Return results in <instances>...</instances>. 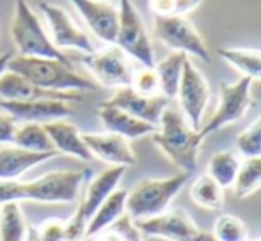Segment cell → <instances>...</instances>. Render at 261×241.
Listing matches in <instances>:
<instances>
[{
	"instance_id": "obj_16",
	"label": "cell",
	"mask_w": 261,
	"mask_h": 241,
	"mask_svg": "<svg viewBox=\"0 0 261 241\" xmlns=\"http://www.w3.org/2000/svg\"><path fill=\"white\" fill-rule=\"evenodd\" d=\"M103 103L121 108L126 114L134 115V117L141 120H146L149 124H155V126H158L162 112L169 107V100L162 96V94L160 96H142V94L135 93L132 87L116 89L112 96Z\"/></svg>"
},
{
	"instance_id": "obj_40",
	"label": "cell",
	"mask_w": 261,
	"mask_h": 241,
	"mask_svg": "<svg viewBox=\"0 0 261 241\" xmlns=\"http://www.w3.org/2000/svg\"><path fill=\"white\" fill-rule=\"evenodd\" d=\"M0 20H2V16H0Z\"/></svg>"
},
{
	"instance_id": "obj_35",
	"label": "cell",
	"mask_w": 261,
	"mask_h": 241,
	"mask_svg": "<svg viewBox=\"0 0 261 241\" xmlns=\"http://www.w3.org/2000/svg\"><path fill=\"white\" fill-rule=\"evenodd\" d=\"M16 120L0 110V145L13 144L14 131H16Z\"/></svg>"
},
{
	"instance_id": "obj_28",
	"label": "cell",
	"mask_w": 261,
	"mask_h": 241,
	"mask_svg": "<svg viewBox=\"0 0 261 241\" xmlns=\"http://www.w3.org/2000/svg\"><path fill=\"white\" fill-rule=\"evenodd\" d=\"M29 224L20 202L0 206V241H25Z\"/></svg>"
},
{
	"instance_id": "obj_39",
	"label": "cell",
	"mask_w": 261,
	"mask_h": 241,
	"mask_svg": "<svg viewBox=\"0 0 261 241\" xmlns=\"http://www.w3.org/2000/svg\"><path fill=\"white\" fill-rule=\"evenodd\" d=\"M25 241H41V238L38 236V232H36V227L29 225V231H27V236H25Z\"/></svg>"
},
{
	"instance_id": "obj_2",
	"label": "cell",
	"mask_w": 261,
	"mask_h": 241,
	"mask_svg": "<svg viewBox=\"0 0 261 241\" xmlns=\"http://www.w3.org/2000/svg\"><path fill=\"white\" fill-rule=\"evenodd\" d=\"M9 71L18 73L36 87L52 93H93L98 85L87 76L75 71L73 64L54 59L16 55L9 62Z\"/></svg>"
},
{
	"instance_id": "obj_24",
	"label": "cell",
	"mask_w": 261,
	"mask_h": 241,
	"mask_svg": "<svg viewBox=\"0 0 261 241\" xmlns=\"http://www.w3.org/2000/svg\"><path fill=\"white\" fill-rule=\"evenodd\" d=\"M242 165V156L237 151H219L210 158L206 174L222 190L233 188L238 170Z\"/></svg>"
},
{
	"instance_id": "obj_3",
	"label": "cell",
	"mask_w": 261,
	"mask_h": 241,
	"mask_svg": "<svg viewBox=\"0 0 261 241\" xmlns=\"http://www.w3.org/2000/svg\"><path fill=\"white\" fill-rule=\"evenodd\" d=\"M87 170H52L31 181L13 183L14 202L41 204H73L79 200Z\"/></svg>"
},
{
	"instance_id": "obj_23",
	"label": "cell",
	"mask_w": 261,
	"mask_h": 241,
	"mask_svg": "<svg viewBox=\"0 0 261 241\" xmlns=\"http://www.w3.org/2000/svg\"><path fill=\"white\" fill-rule=\"evenodd\" d=\"M187 59L189 57L185 53L171 52L167 57L155 62V71L158 75V82H160V94L164 98H167L169 101L178 96L179 82H181V75H183V66H185Z\"/></svg>"
},
{
	"instance_id": "obj_6",
	"label": "cell",
	"mask_w": 261,
	"mask_h": 241,
	"mask_svg": "<svg viewBox=\"0 0 261 241\" xmlns=\"http://www.w3.org/2000/svg\"><path fill=\"white\" fill-rule=\"evenodd\" d=\"M119 23L114 45L126 53L128 59L139 62V66H155V50L141 13L135 7L134 0H119L117 4Z\"/></svg>"
},
{
	"instance_id": "obj_32",
	"label": "cell",
	"mask_w": 261,
	"mask_h": 241,
	"mask_svg": "<svg viewBox=\"0 0 261 241\" xmlns=\"http://www.w3.org/2000/svg\"><path fill=\"white\" fill-rule=\"evenodd\" d=\"M130 87L142 96H160V82H158L155 66L153 68H148V66L134 68Z\"/></svg>"
},
{
	"instance_id": "obj_25",
	"label": "cell",
	"mask_w": 261,
	"mask_h": 241,
	"mask_svg": "<svg viewBox=\"0 0 261 241\" xmlns=\"http://www.w3.org/2000/svg\"><path fill=\"white\" fill-rule=\"evenodd\" d=\"M13 145L27 149L32 153H52L55 151L52 140L45 130V124L39 123H18L13 137ZM57 153V151H55Z\"/></svg>"
},
{
	"instance_id": "obj_36",
	"label": "cell",
	"mask_w": 261,
	"mask_h": 241,
	"mask_svg": "<svg viewBox=\"0 0 261 241\" xmlns=\"http://www.w3.org/2000/svg\"><path fill=\"white\" fill-rule=\"evenodd\" d=\"M148 6L155 16H176V0H148Z\"/></svg>"
},
{
	"instance_id": "obj_15",
	"label": "cell",
	"mask_w": 261,
	"mask_h": 241,
	"mask_svg": "<svg viewBox=\"0 0 261 241\" xmlns=\"http://www.w3.org/2000/svg\"><path fill=\"white\" fill-rule=\"evenodd\" d=\"M84 142L89 149L91 156L110 167H134L137 165V155L132 147L130 140L116 133L101 131V133H82Z\"/></svg>"
},
{
	"instance_id": "obj_42",
	"label": "cell",
	"mask_w": 261,
	"mask_h": 241,
	"mask_svg": "<svg viewBox=\"0 0 261 241\" xmlns=\"http://www.w3.org/2000/svg\"><path fill=\"white\" fill-rule=\"evenodd\" d=\"M259 241H261V239H259Z\"/></svg>"
},
{
	"instance_id": "obj_33",
	"label": "cell",
	"mask_w": 261,
	"mask_h": 241,
	"mask_svg": "<svg viewBox=\"0 0 261 241\" xmlns=\"http://www.w3.org/2000/svg\"><path fill=\"white\" fill-rule=\"evenodd\" d=\"M237 153L242 158L261 156V117L237 137Z\"/></svg>"
},
{
	"instance_id": "obj_20",
	"label": "cell",
	"mask_w": 261,
	"mask_h": 241,
	"mask_svg": "<svg viewBox=\"0 0 261 241\" xmlns=\"http://www.w3.org/2000/svg\"><path fill=\"white\" fill-rule=\"evenodd\" d=\"M96 115L100 123L103 124L105 131L121 135L126 140H137V138L148 137V135H153L156 131L155 124H149L146 120L134 117L121 108L110 107L107 103H101L96 108Z\"/></svg>"
},
{
	"instance_id": "obj_1",
	"label": "cell",
	"mask_w": 261,
	"mask_h": 241,
	"mask_svg": "<svg viewBox=\"0 0 261 241\" xmlns=\"http://www.w3.org/2000/svg\"><path fill=\"white\" fill-rule=\"evenodd\" d=\"M153 144L179 170L194 174L199 163V151L203 145L199 131L194 130L181 114L167 107L160 115L156 131L151 135Z\"/></svg>"
},
{
	"instance_id": "obj_8",
	"label": "cell",
	"mask_w": 261,
	"mask_h": 241,
	"mask_svg": "<svg viewBox=\"0 0 261 241\" xmlns=\"http://www.w3.org/2000/svg\"><path fill=\"white\" fill-rule=\"evenodd\" d=\"M153 34L164 46L172 52L192 55L196 59L210 62V50L203 36L187 16H155Z\"/></svg>"
},
{
	"instance_id": "obj_9",
	"label": "cell",
	"mask_w": 261,
	"mask_h": 241,
	"mask_svg": "<svg viewBox=\"0 0 261 241\" xmlns=\"http://www.w3.org/2000/svg\"><path fill=\"white\" fill-rule=\"evenodd\" d=\"M82 66L91 73L93 82L98 87L107 89H121V87H130L132 71L134 66L123 50L116 45H107L101 50H94L93 53L80 57Z\"/></svg>"
},
{
	"instance_id": "obj_17",
	"label": "cell",
	"mask_w": 261,
	"mask_h": 241,
	"mask_svg": "<svg viewBox=\"0 0 261 241\" xmlns=\"http://www.w3.org/2000/svg\"><path fill=\"white\" fill-rule=\"evenodd\" d=\"M124 174H126L124 167H109V169L98 172L93 179L87 183V186L84 188V192L80 193L79 200H76L75 207L86 218L87 224H89L94 211L105 202L107 197L119 188V183L123 181Z\"/></svg>"
},
{
	"instance_id": "obj_31",
	"label": "cell",
	"mask_w": 261,
	"mask_h": 241,
	"mask_svg": "<svg viewBox=\"0 0 261 241\" xmlns=\"http://www.w3.org/2000/svg\"><path fill=\"white\" fill-rule=\"evenodd\" d=\"M91 241H144V236L139 232L137 225L132 218L123 217L112 227L105 229L103 232L91 238Z\"/></svg>"
},
{
	"instance_id": "obj_18",
	"label": "cell",
	"mask_w": 261,
	"mask_h": 241,
	"mask_svg": "<svg viewBox=\"0 0 261 241\" xmlns=\"http://www.w3.org/2000/svg\"><path fill=\"white\" fill-rule=\"evenodd\" d=\"M0 100L4 101H31V100H62V101H80L79 93H52L36 87L27 78L18 73L7 69L0 76Z\"/></svg>"
},
{
	"instance_id": "obj_13",
	"label": "cell",
	"mask_w": 261,
	"mask_h": 241,
	"mask_svg": "<svg viewBox=\"0 0 261 241\" xmlns=\"http://www.w3.org/2000/svg\"><path fill=\"white\" fill-rule=\"evenodd\" d=\"M0 110L6 112L16 123H39L68 119L73 115V108L62 100H31V101H4L0 100Z\"/></svg>"
},
{
	"instance_id": "obj_12",
	"label": "cell",
	"mask_w": 261,
	"mask_h": 241,
	"mask_svg": "<svg viewBox=\"0 0 261 241\" xmlns=\"http://www.w3.org/2000/svg\"><path fill=\"white\" fill-rule=\"evenodd\" d=\"M39 7H41V13L48 25L50 39L61 52L62 50H75V52L87 55L96 50L87 32L76 25V21L69 16L68 11L48 2H39Z\"/></svg>"
},
{
	"instance_id": "obj_41",
	"label": "cell",
	"mask_w": 261,
	"mask_h": 241,
	"mask_svg": "<svg viewBox=\"0 0 261 241\" xmlns=\"http://www.w3.org/2000/svg\"><path fill=\"white\" fill-rule=\"evenodd\" d=\"M105 2H107V0H105Z\"/></svg>"
},
{
	"instance_id": "obj_37",
	"label": "cell",
	"mask_w": 261,
	"mask_h": 241,
	"mask_svg": "<svg viewBox=\"0 0 261 241\" xmlns=\"http://www.w3.org/2000/svg\"><path fill=\"white\" fill-rule=\"evenodd\" d=\"M204 0H176V16H187L190 11L197 9Z\"/></svg>"
},
{
	"instance_id": "obj_29",
	"label": "cell",
	"mask_w": 261,
	"mask_h": 241,
	"mask_svg": "<svg viewBox=\"0 0 261 241\" xmlns=\"http://www.w3.org/2000/svg\"><path fill=\"white\" fill-rule=\"evenodd\" d=\"M233 188L238 199H247L261 190V156L242 158V165Z\"/></svg>"
},
{
	"instance_id": "obj_11",
	"label": "cell",
	"mask_w": 261,
	"mask_h": 241,
	"mask_svg": "<svg viewBox=\"0 0 261 241\" xmlns=\"http://www.w3.org/2000/svg\"><path fill=\"white\" fill-rule=\"evenodd\" d=\"M176 98L181 107V115L194 130L199 131L210 101V83L190 59H187L183 66L181 82Z\"/></svg>"
},
{
	"instance_id": "obj_22",
	"label": "cell",
	"mask_w": 261,
	"mask_h": 241,
	"mask_svg": "<svg viewBox=\"0 0 261 241\" xmlns=\"http://www.w3.org/2000/svg\"><path fill=\"white\" fill-rule=\"evenodd\" d=\"M126 197H128V190L124 188H117L116 192H112L107 197L105 202L94 211L89 224H87L86 239L94 238L96 234L103 232L105 229L112 227L117 220L126 217Z\"/></svg>"
},
{
	"instance_id": "obj_5",
	"label": "cell",
	"mask_w": 261,
	"mask_h": 241,
	"mask_svg": "<svg viewBox=\"0 0 261 241\" xmlns=\"http://www.w3.org/2000/svg\"><path fill=\"white\" fill-rule=\"evenodd\" d=\"M11 39L16 48V55L54 59L64 64L73 61L52 43L38 14L31 9L27 0H14V13L11 20Z\"/></svg>"
},
{
	"instance_id": "obj_34",
	"label": "cell",
	"mask_w": 261,
	"mask_h": 241,
	"mask_svg": "<svg viewBox=\"0 0 261 241\" xmlns=\"http://www.w3.org/2000/svg\"><path fill=\"white\" fill-rule=\"evenodd\" d=\"M36 232L41 241H66V220L46 218V220L39 222Z\"/></svg>"
},
{
	"instance_id": "obj_38",
	"label": "cell",
	"mask_w": 261,
	"mask_h": 241,
	"mask_svg": "<svg viewBox=\"0 0 261 241\" xmlns=\"http://www.w3.org/2000/svg\"><path fill=\"white\" fill-rule=\"evenodd\" d=\"M13 57H14V52H6V53H2V55H0V76H2L7 69H9V62H11Z\"/></svg>"
},
{
	"instance_id": "obj_19",
	"label": "cell",
	"mask_w": 261,
	"mask_h": 241,
	"mask_svg": "<svg viewBox=\"0 0 261 241\" xmlns=\"http://www.w3.org/2000/svg\"><path fill=\"white\" fill-rule=\"evenodd\" d=\"M59 153H32L16 145H0V181H20L27 170L57 158Z\"/></svg>"
},
{
	"instance_id": "obj_4",
	"label": "cell",
	"mask_w": 261,
	"mask_h": 241,
	"mask_svg": "<svg viewBox=\"0 0 261 241\" xmlns=\"http://www.w3.org/2000/svg\"><path fill=\"white\" fill-rule=\"evenodd\" d=\"M192 174L176 172L169 177H148L139 181L126 197V217L134 222L148 220L165 213Z\"/></svg>"
},
{
	"instance_id": "obj_7",
	"label": "cell",
	"mask_w": 261,
	"mask_h": 241,
	"mask_svg": "<svg viewBox=\"0 0 261 241\" xmlns=\"http://www.w3.org/2000/svg\"><path fill=\"white\" fill-rule=\"evenodd\" d=\"M252 80L247 76H242L237 82L220 83L219 89V103L215 112L212 114L206 123H203L199 130V135L203 140H206L210 135L217 133L222 128L229 124L238 123L249 108L252 107Z\"/></svg>"
},
{
	"instance_id": "obj_10",
	"label": "cell",
	"mask_w": 261,
	"mask_h": 241,
	"mask_svg": "<svg viewBox=\"0 0 261 241\" xmlns=\"http://www.w3.org/2000/svg\"><path fill=\"white\" fill-rule=\"evenodd\" d=\"M139 232L146 238L165 241H206L208 232L201 231L183 207L167 209L158 217L135 222Z\"/></svg>"
},
{
	"instance_id": "obj_30",
	"label": "cell",
	"mask_w": 261,
	"mask_h": 241,
	"mask_svg": "<svg viewBox=\"0 0 261 241\" xmlns=\"http://www.w3.org/2000/svg\"><path fill=\"white\" fill-rule=\"evenodd\" d=\"M210 236L215 241H249V229L242 218L234 215H220Z\"/></svg>"
},
{
	"instance_id": "obj_21",
	"label": "cell",
	"mask_w": 261,
	"mask_h": 241,
	"mask_svg": "<svg viewBox=\"0 0 261 241\" xmlns=\"http://www.w3.org/2000/svg\"><path fill=\"white\" fill-rule=\"evenodd\" d=\"M45 130L48 133L50 140H52L54 149L59 155L73 156V158L80 160V162H91L93 160L86 142H84L82 131L73 123H69L68 119L46 123Z\"/></svg>"
},
{
	"instance_id": "obj_14",
	"label": "cell",
	"mask_w": 261,
	"mask_h": 241,
	"mask_svg": "<svg viewBox=\"0 0 261 241\" xmlns=\"http://www.w3.org/2000/svg\"><path fill=\"white\" fill-rule=\"evenodd\" d=\"M91 34L96 36L105 45H114L117 36L119 13L117 7L105 0H69Z\"/></svg>"
},
{
	"instance_id": "obj_26",
	"label": "cell",
	"mask_w": 261,
	"mask_h": 241,
	"mask_svg": "<svg viewBox=\"0 0 261 241\" xmlns=\"http://www.w3.org/2000/svg\"><path fill=\"white\" fill-rule=\"evenodd\" d=\"M219 57L231 68L251 80H261V50L256 48H220Z\"/></svg>"
},
{
	"instance_id": "obj_27",
	"label": "cell",
	"mask_w": 261,
	"mask_h": 241,
	"mask_svg": "<svg viewBox=\"0 0 261 241\" xmlns=\"http://www.w3.org/2000/svg\"><path fill=\"white\" fill-rule=\"evenodd\" d=\"M190 199L206 211H220L224 206V190L208 174L197 176L190 185Z\"/></svg>"
}]
</instances>
